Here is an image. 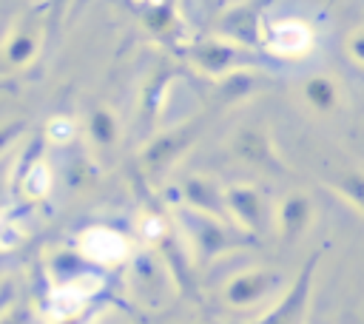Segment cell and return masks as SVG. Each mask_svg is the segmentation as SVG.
I'll list each match as a JSON object with an SVG mask.
<instances>
[{"instance_id":"obj_8","label":"cell","mask_w":364,"mask_h":324,"mask_svg":"<svg viewBox=\"0 0 364 324\" xmlns=\"http://www.w3.org/2000/svg\"><path fill=\"white\" fill-rule=\"evenodd\" d=\"M313 43V34L304 23L299 20H284V23H276L267 34V45L279 54H301L307 51Z\"/></svg>"},{"instance_id":"obj_21","label":"cell","mask_w":364,"mask_h":324,"mask_svg":"<svg viewBox=\"0 0 364 324\" xmlns=\"http://www.w3.org/2000/svg\"><path fill=\"white\" fill-rule=\"evenodd\" d=\"M3 230H6V219H3V213H0V239H3Z\"/></svg>"},{"instance_id":"obj_9","label":"cell","mask_w":364,"mask_h":324,"mask_svg":"<svg viewBox=\"0 0 364 324\" xmlns=\"http://www.w3.org/2000/svg\"><path fill=\"white\" fill-rule=\"evenodd\" d=\"M239 60H242V57H239L236 45L222 43V40H208V43H199V45L193 48V63H196L202 71H208V74H225V71H230Z\"/></svg>"},{"instance_id":"obj_18","label":"cell","mask_w":364,"mask_h":324,"mask_svg":"<svg viewBox=\"0 0 364 324\" xmlns=\"http://www.w3.org/2000/svg\"><path fill=\"white\" fill-rule=\"evenodd\" d=\"M347 51H350V57H353L358 65H364V28L355 31V34H350V40H347Z\"/></svg>"},{"instance_id":"obj_20","label":"cell","mask_w":364,"mask_h":324,"mask_svg":"<svg viewBox=\"0 0 364 324\" xmlns=\"http://www.w3.org/2000/svg\"><path fill=\"white\" fill-rule=\"evenodd\" d=\"M142 230H145V236H148V239H156V236H162V219H156V216H145V222H142Z\"/></svg>"},{"instance_id":"obj_17","label":"cell","mask_w":364,"mask_h":324,"mask_svg":"<svg viewBox=\"0 0 364 324\" xmlns=\"http://www.w3.org/2000/svg\"><path fill=\"white\" fill-rule=\"evenodd\" d=\"M46 136L51 139V142H68L71 136H74V125L65 119V117H54V119H48V125H46Z\"/></svg>"},{"instance_id":"obj_2","label":"cell","mask_w":364,"mask_h":324,"mask_svg":"<svg viewBox=\"0 0 364 324\" xmlns=\"http://www.w3.org/2000/svg\"><path fill=\"white\" fill-rule=\"evenodd\" d=\"M279 287H282V276L276 270H247L230 279V284L225 287V298L233 307H253Z\"/></svg>"},{"instance_id":"obj_11","label":"cell","mask_w":364,"mask_h":324,"mask_svg":"<svg viewBox=\"0 0 364 324\" xmlns=\"http://www.w3.org/2000/svg\"><path fill=\"white\" fill-rule=\"evenodd\" d=\"M191 139H193V131H191V128L162 134L159 139H154V142L148 145V151H145V162H148L151 168H162V165L173 162V156H176Z\"/></svg>"},{"instance_id":"obj_4","label":"cell","mask_w":364,"mask_h":324,"mask_svg":"<svg viewBox=\"0 0 364 324\" xmlns=\"http://www.w3.org/2000/svg\"><path fill=\"white\" fill-rule=\"evenodd\" d=\"M100 276H91V273H82V276H74L71 281H65L63 287H57L51 296H48V307L54 313V318H71L77 313H82L85 301L100 290Z\"/></svg>"},{"instance_id":"obj_5","label":"cell","mask_w":364,"mask_h":324,"mask_svg":"<svg viewBox=\"0 0 364 324\" xmlns=\"http://www.w3.org/2000/svg\"><path fill=\"white\" fill-rule=\"evenodd\" d=\"M233 153L239 159L250 162V165H259V168H273V171L282 168L267 131L259 128V125H247V128L236 131V136H233Z\"/></svg>"},{"instance_id":"obj_6","label":"cell","mask_w":364,"mask_h":324,"mask_svg":"<svg viewBox=\"0 0 364 324\" xmlns=\"http://www.w3.org/2000/svg\"><path fill=\"white\" fill-rule=\"evenodd\" d=\"M225 207L236 216V222H242L250 230H262L264 219H267V205L264 196L250 188V185H233L225 190Z\"/></svg>"},{"instance_id":"obj_15","label":"cell","mask_w":364,"mask_h":324,"mask_svg":"<svg viewBox=\"0 0 364 324\" xmlns=\"http://www.w3.org/2000/svg\"><path fill=\"white\" fill-rule=\"evenodd\" d=\"M20 185H23V190H26V196L43 199V196L48 193V188H51V171H48V165H46L43 159H34V162L23 171Z\"/></svg>"},{"instance_id":"obj_12","label":"cell","mask_w":364,"mask_h":324,"mask_svg":"<svg viewBox=\"0 0 364 324\" xmlns=\"http://www.w3.org/2000/svg\"><path fill=\"white\" fill-rule=\"evenodd\" d=\"M330 188H333L347 205H353V207L364 216V171H355V168L341 171V173H336V176L330 179Z\"/></svg>"},{"instance_id":"obj_7","label":"cell","mask_w":364,"mask_h":324,"mask_svg":"<svg viewBox=\"0 0 364 324\" xmlns=\"http://www.w3.org/2000/svg\"><path fill=\"white\" fill-rule=\"evenodd\" d=\"M313 222V202L307 193H287L279 205V233L282 239L293 242L301 233H307Z\"/></svg>"},{"instance_id":"obj_10","label":"cell","mask_w":364,"mask_h":324,"mask_svg":"<svg viewBox=\"0 0 364 324\" xmlns=\"http://www.w3.org/2000/svg\"><path fill=\"white\" fill-rule=\"evenodd\" d=\"M301 94H304V102L316 111V114H333L338 108V85L333 77L327 74H313L304 80L301 85Z\"/></svg>"},{"instance_id":"obj_3","label":"cell","mask_w":364,"mask_h":324,"mask_svg":"<svg viewBox=\"0 0 364 324\" xmlns=\"http://www.w3.org/2000/svg\"><path fill=\"white\" fill-rule=\"evenodd\" d=\"M80 250H82V256L88 261H94L100 267H108V264H119L128 256V242L122 239V233L97 225V227H91V230L82 233Z\"/></svg>"},{"instance_id":"obj_13","label":"cell","mask_w":364,"mask_h":324,"mask_svg":"<svg viewBox=\"0 0 364 324\" xmlns=\"http://www.w3.org/2000/svg\"><path fill=\"white\" fill-rule=\"evenodd\" d=\"M185 196L193 202V207H199V210H205V213H222L225 199L216 193V188H213L208 179H199V176L188 179V182H185Z\"/></svg>"},{"instance_id":"obj_19","label":"cell","mask_w":364,"mask_h":324,"mask_svg":"<svg viewBox=\"0 0 364 324\" xmlns=\"http://www.w3.org/2000/svg\"><path fill=\"white\" fill-rule=\"evenodd\" d=\"M20 131H23V122H9V125H3V128H0V151H3Z\"/></svg>"},{"instance_id":"obj_14","label":"cell","mask_w":364,"mask_h":324,"mask_svg":"<svg viewBox=\"0 0 364 324\" xmlns=\"http://www.w3.org/2000/svg\"><path fill=\"white\" fill-rule=\"evenodd\" d=\"M88 134L100 148H111L119 136V125L108 108H94L88 114Z\"/></svg>"},{"instance_id":"obj_1","label":"cell","mask_w":364,"mask_h":324,"mask_svg":"<svg viewBox=\"0 0 364 324\" xmlns=\"http://www.w3.org/2000/svg\"><path fill=\"white\" fill-rule=\"evenodd\" d=\"M318 259H321V253H313V256L301 264L296 281L287 287V293L279 298V304H276L267 315H262L259 321H253V324H304V318H307V307H310V293H313V279H316Z\"/></svg>"},{"instance_id":"obj_16","label":"cell","mask_w":364,"mask_h":324,"mask_svg":"<svg viewBox=\"0 0 364 324\" xmlns=\"http://www.w3.org/2000/svg\"><path fill=\"white\" fill-rule=\"evenodd\" d=\"M37 51V40L28 34V31H17L6 40L3 45V54H6V63L9 65H26Z\"/></svg>"}]
</instances>
